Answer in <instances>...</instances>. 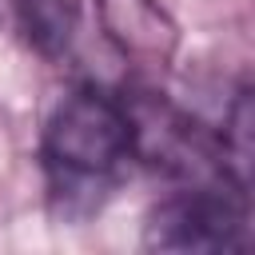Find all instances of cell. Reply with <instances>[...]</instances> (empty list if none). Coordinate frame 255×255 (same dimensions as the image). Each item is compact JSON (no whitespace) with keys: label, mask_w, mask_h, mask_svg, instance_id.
Returning a JSON list of instances; mask_svg holds the SVG:
<instances>
[{"label":"cell","mask_w":255,"mask_h":255,"mask_svg":"<svg viewBox=\"0 0 255 255\" xmlns=\"http://www.w3.org/2000/svg\"><path fill=\"white\" fill-rule=\"evenodd\" d=\"M143 243L151 251H247L251 211L235 183H191L147 211Z\"/></svg>","instance_id":"obj_2"},{"label":"cell","mask_w":255,"mask_h":255,"mask_svg":"<svg viewBox=\"0 0 255 255\" xmlns=\"http://www.w3.org/2000/svg\"><path fill=\"white\" fill-rule=\"evenodd\" d=\"M135 159L128 100L100 88L68 92L44 128V171L64 211H92Z\"/></svg>","instance_id":"obj_1"},{"label":"cell","mask_w":255,"mask_h":255,"mask_svg":"<svg viewBox=\"0 0 255 255\" xmlns=\"http://www.w3.org/2000/svg\"><path fill=\"white\" fill-rule=\"evenodd\" d=\"M0 24L40 56H64L80 32L76 0H0Z\"/></svg>","instance_id":"obj_3"}]
</instances>
